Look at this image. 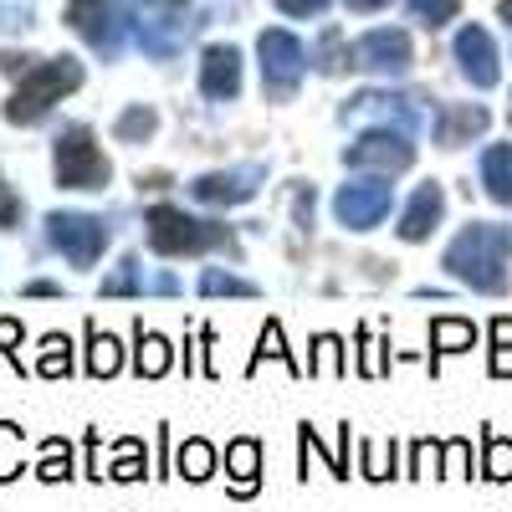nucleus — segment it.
<instances>
[{
    "label": "nucleus",
    "instance_id": "obj_1",
    "mask_svg": "<svg viewBox=\"0 0 512 512\" xmlns=\"http://www.w3.org/2000/svg\"><path fill=\"white\" fill-rule=\"evenodd\" d=\"M507 262H512V226L472 221L451 246H446V272L477 292H502L507 287Z\"/></svg>",
    "mask_w": 512,
    "mask_h": 512
},
{
    "label": "nucleus",
    "instance_id": "obj_2",
    "mask_svg": "<svg viewBox=\"0 0 512 512\" xmlns=\"http://www.w3.org/2000/svg\"><path fill=\"white\" fill-rule=\"evenodd\" d=\"M149 246L159 256H200L210 246H231V231L216 226V221H200V216H185L180 205H154L149 216Z\"/></svg>",
    "mask_w": 512,
    "mask_h": 512
},
{
    "label": "nucleus",
    "instance_id": "obj_3",
    "mask_svg": "<svg viewBox=\"0 0 512 512\" xmlns=\"http://www.w3.org/2000/svg\"><path fill=\"white\" fill-rule=\"evenodd\" d=\"M82 82V67L72 57H57V62H41V67H26L21 72V88L11 93L6 103V118L11 123H41L52 103H62V93H72Z\"/></svg>",
    "mask_w": 512,
    "mask_h": 512
},
{
    "label": "nucleus",
    "instance_id": "obj_4",
    "mask_svg": "<svg viewBox=\"0 0 512 512\" xmlns=\"http://www.w3.org/2000/svg\"><path fill=\"white\" fill-rule=\"evenodd\" d=\"M52 169H57V185L62 190H103L108 175H113L108 154L93 144V128H82V123L62 128V139L52 149Z\"/></svg>",
    "mask_w": 512,
    "mask_h": 512
},
{
    "label": "nucleus",
    "instance_id": "obj_5",
    "mask_svg": "<svg viewBox=\"0 0 512 512\" xmlns=\"http://www.w3.org/2000/svg\"><path fill=\"white\" fill-rule=\"evenodd\" d=\"M108 221L103 216H82V210H52L47 216V241L67 256L72 267H93L103 246H108Z\"/></svg>",
    "mask_w": 512,
    "mask_h": 512
},
{
    "label": "nucleus",
    "instance_id": "obj_6",
    "mask_svg": "<svg viewBox=\"0 0 512 512\" xmlns=\"http://www.w3.org/2000/svg\"><path fill=\"white\" fill-rule=\"evenodd\" d=\"M390 205H395V185L390 175H374V180H354L333 195V216L338 226H349V231H374L384 216H390Z\"/></svg>",
    "mask_w": 512,
    "mask_h": 512
},
{
    "label": "nucleus",
    "instance_id": "obj_7",
    "mask_svg": "<svg viewBox=\"0 0 512 512\" xmlns=\"http://www.w3.org/2000/svg\"><path fill=\"white\" fill-rule=\"evenodd\" d=\"M415 134H405V128H369L364 139H354L344 149V164L349 169H379V175H400V169L415 164Z\"/></svg>",
    "mask_w": 512,
    "mask_h": 512
},
{
    "label": "nucleus",
    "instance_id": "obj_8",
    "mask_svg": "<svg viewBox=\"0 0 512 512\" xmlns=\"http://www.w3.org/2000/svg\"><path fill=\"white\" fill-rule=\"evenodd\" d=\"M256 47H262V82H267V93L272 98H292L297 82H303V72H308L303 41H297L292 31H262Z\"/></svg>",
    "mask_w": 512,
    "mask_h": 512
},
{
    "label": "nucleus",
    "instance_id": "obj_9",
    "mask_svg": "<svg viewBox=\"0 0 512 512\" xmlns=\"http://www.w3.org/2000/svg\"><path fill=\"white\" fill-rule=\"evenodd\" d=\"M262 180H267V169H262V164L210 169V175H200V180L190 185V195H195L200 205H241V200H251L256 190H262Z\"/></svg>",
    "mask_w": 512,
    "mask_h": 512
},
{
    "label": "nucleus",
    "instance_id": "obj_10",
    "mask_svg": "<svg viewBox=\"0 0 512 512\" xmlns=\"http://www.w3.org/2000/svg\"><path fill=\"white\" fill-rule=\"evenodd\" d=\"M349 62L364 67V72H405V67H410V36L379 26V31H369V36L354 41Z\"/></svg>",
    "mask_w": 512,
    "mask_h": 512
},
{
    "label": "nucleus",
    "instance_id": "obj_11",
    "mask_svg": "<svg viewBox=\"0 0 512 512\" xmlns=\"http://www.w3.org/2000/svg\"><path fill=\"white\" fill-rule=\"evenodd\" d=\"M456 62L466 72L472 88H497L502 77V62H497V41L482 31V26H461L456 31Z\"/></svg>",
    "mask_w": 512,
    "mask_h": 512
},
{
    "label": "nucleus",
    "instance_id": "obj_12",
    "mask_svg": "<svg viewBox=\"0 0 512 512\" xmlns=\"http://www.w3.org/2000/svg\"><path fill=\"white\" fill-rule=\"evenodd\" d=\"M200 93L210 103H231L241 93V52L236 47H210L200 62Z\"/></svg>",
    "mask_w": 512,
    "mask_h": 512
},
{
    "label": "nucleus",
    "instance_id": "obj_13",
    "mask_svg": "<svg viewBox=\"0 0 512 512\" xmlns=\"http://www.w3.org/2000/svg\"><path fill=\"white\" fill-rule=\"evenodd\" d=\"M134 292H180V282L169 272H144L139 256H123V262L103 277V297H134Z\"/></svg>",
    "mask_w": 512,
    "mask_h": 512
},
{
    "label": "nucleus",
    "instance_id": "obj_14",
    "mask_svg": "<svg viewBox=\"0 0 512 512\" xmlns=\"http://www.w3.org/2000/svg\"><path fill=\"white\" fill-rule=\"evenodd\" d=\"M482 128H487V108H477V103H441L436 108V144L441 149L472 144Z\"/></svg>",
    "mask_w": 512,
    "mask_h": 512
},
{
    "label": "nucleus",
    "instance_id": "obj_15",
    "mask_svg": "<svg viewBox=\"0 0 512 512\" xmlns=\"http://www.w3.org/2000/svg\"><path fill=\"white\" fill-rule=\"evenodd\" d=\"M446 216V190L441 185H420L405 205V216H400V241H425Z\"/></svg>",
    "mask_w": 512,
    "mask_h": 512
},
{
    "label": "nucleus",
    "instance_id": "obj_16",
    "mask_svg": "<svg viewBox=\"0 0 512 512\" xmlns=\"http://www.w3.org/2000/svg\"><path fill=\"white\" fill-rule=\"evenodd\" d=\"M369 113L384 118V128H405V134H415V123H420V113L405 98H390V93H359L344 108V118H369Z\"/></svg>",
    "mask_w": 512,
    "mask_h": 512
},
{
    "label": "nucleus",
    "instance_id": "obj_17",
    "mask_svg": "<svg viewBox=\"0 0 512 512\" xmlns=\"http://www.w3.org/2000/svg\"><path fill=\"white\" fill-rule=\"evenodd\" d=\"M67 16H72V26L88 36L98 52H113V47H118V41H113V26H108V0H72Z\"/></svg>",
    "mask_w": 512,
    "mask_h": 512
},
{
    "label": "nucleus",
    "instance_id": "obj_18",
    "mask_svg": "<svg viewBox=\"0 0 512 512\" xmlns=\"http://www.w3.org/2000/svg\"><path fill=\"white\" fill-rule=\"evenodd\" d=\"M226 466H231V492L236 497H251L256 492V466H262V446H256L251 436L231 441L226 446Z\"/></svg>",
    "mask_w": 512,
    "mask_h": 512
},
{
    "label": "nucleus",
    "instance_id": "obj_19",
    "mask_svg": "<svg viewBox=\"0 0 512 512\" xmlns=\"http://www.w3.org/2000/svg\"><path fill=\"white\" fill-rule=\"evenodd\" d=\"M482 185L497 205H512V144L482 149Z\"/></svg>",
    "mask_w": 512,
    "mask_h": 512
},
{
    "label": "nucleus",
    "instance_id": "obj_20",
    "mask_svg": "<svg viewBox=\"0 0 512 512\" xmlns=\"http://www.w3.org/2000/svg\"><path fill=\"white\" fill-rule=\"evenodd\" d=\"M118 364H123L118 338L113 333H98V323H88V374L93 379H108V374H118Z\"/></svg>",
    "mask_w": 512,
    "mask_h": 512
},
{
    "label": "nucleus",
    "instance_id": "obj_21",
    "mask_svg": "<svg viewBox=\"0 0 512 512\" xmlns=\"http://www.w3.org/2000/svg\"><path fill=\"white\" fill-rule=\"evenodd\" d=\"M169 364H175V354H169V338H159V333H144V323H139V349H134V369L139 374H149V379H159Z\"/></svg>",
    "mask_w": 512,
    "mask_h": 512
},
{
    "label": "nucleus",
    "instance_id": "obj_22",
    "mask_svg": "<svg viewBox=\"0 0 512 512\" xmlns=\"http://www.w3.org/2000/svg\"><path fill=\"white\" fill-rule=\"evenodd\" d=\"M431 344H436V354H461V349L477 344V328L472 323H456V318H436L431 323Z\"/></svg>",
    "mask_w": 512,
    "mask_h": 512
},
{
    "label": "nucleus",
    "instance_id": "obj_23",
    "mask_svg": "<svg viewBox=\"0 0 512 512\" xmlns=\"http://www.w3.org/2000/svg\"><path fill=\"white\" fill-rule=\"evenodd\" d=\"M175 466H180V477L205 482L210 472H216V451H210V441H185L180 456H175Z\"/></svg>",
    "mask_w": 512,
    "mask_h": 512
},
{
    "label": "nucleus",
    "instance_id": "obj_24",
    "mask_svg": "<svg viewBox=\"0 0 512 512\" xmlns=\"http://www.w3.org/2000/svg\"><path fill=\"white\" fill-rule=\"evenodd\" d=\"M154 123H159V118H154V108L134 103V108H128V113L113 123V139H118V144H144V139L154 134Z\"/></svg>",
    "mask_w": 512,
    "mask_h": 512
},
{
    "label": "nucleus",
    "instance_id": "obj_25",
    "mask_svg": "<svg viewBox=\"0 0 512 512\" xmlns=\"http://www.w3.org/2000/svg\"><path fill=\"white\" fill-rule=\"evenodd\" d=\"M36 369L47 374V379L72 374V344H67L62 333H47V338H41V359H36Z\"/></svg>",
    "mask_w": 512,
    "mask_h": 512
},
{
    "label": "nucleus",
    "instance_id": "obj_26",
    "mask_svg": "<svg viewBox=\"0 0 512 512\" xmlns=\"http://www.w3.org/2000/svg\"><path fill=\"white\" fill-rule=\"evenodd\" d=\"M200 292L205 297H256V287L236 272H221V267H205L200 272Z\"/></svg>",
    "mask_w": 512,
    "mask_h": 512
},
{
    "label": "nucleus",
    "instance_id": "obj_27",
    "mask_svg": "<svg viewBox=\"0 0 512 512\" xmlns=\"http://www.w3.org/2000/svg\"><path fill=\"white\" fill-rule=\"evenodd\" d=\"M482 446H487V461H482V477H492V482H507L512 477V441L507 436H482Z\"/></svg>",
    "mask_w": 512,
    "mask_h": 512
},
{
    "label": "nucleus",
    "instance_id": "obj_28",
    "mask_svg": "<svg viewBox=\"0 0 512 512\" xmlns=\"http://www.w3.org/2000/svg\"><path fill=\"white\" fill-rule=\"evenodd\" d=\"M36 477H41V482H67V477H72V451H67V441H47V456H41Z\"/></svg>",
    "mask_w": 512,
    "mask_h": 512
},
{
    "label": "nucleus",
    "instance_id": "obj_29",
    "mask_svg": "<svg viewBox=\"0 0 512 512\" xmlns=\"http://www.w3.org/2000/svg\"><path fill=\"white\" fill-rule=\"evenodd\" d=\"M318 354H313V364H308V374H344L349 364H344V344H338L333 333H323L318 344H313Z\"/></svg>",
    "mask_w": 512,
    "mask_h": 512
},
{
    "label": "nucleus",
    "instance_id": "obj_30",
    "mask_svg": "<svg viewBox=\"0 0 512 512\" xmlns=\"http://www.w3.org/2000/svg\"><path fill=\"white\" fill-rule=\"evenodd\" d=\"M21 477V431L0 420V482Z\"/></svg>",
    "mask_w": 512,
    "mask_h": 512
},
{
    "label": "nucleus",
    "instance_id": "obj_31",
    "mask_svg": "<svg viewBox=\"0 0 512 512\" xmlns=\"http://www.w3.org/2000/svg\"><path fill=\"white\" fill-rule=\"evenodd\" d=\"M492 374L497 379L512 374V318H497L492 323Z\"/></svg>",
    "mask_w": 512,
    "mask_h": 512
},
{
    "label": "nucleus",
    "instance_id": "obj_32",
    "mask_svg": "<svg viewBox=\"0 0 512 512\" xmlns=\"http://www.w3.org/2000/svg\"><path fill=\"white\" fill-rule=\"evenodd\" d=\"M262 359H282L292 374H303V364H297V359L287 354V344H282V328H277V323H267V328H262V349H256V359H251V374H256V364H262Z\"/></svg>",
    "mask_w": 512,
    "mask_h": 512
},
{
    "label": "nucleus",
    "instance_id": "obj_33",
    "mask_svg": "<svg viewBox=\"0 0 512 512\" xmlns=\"http://www.w3.org/2000/svg\"><path fill=\"white\" fill-rule=\"evenodd\" d=\"M415 16H420L425 26H446V21L456 16V0H415Z\"/></svg>",
    "mask_w": 512,
    "mask_h": 512
},
{
    "label": "nucleus",
    "instance_id": "obj_34",
    "mask_svg": "<svg viewBox=\"0 0 512 512\" xmlns=\"http://www.w3.org/2000/svg\"><path fill=\"white\" fill-rule=\"evenodd\" d=\"M441 456H446L441 477H472V472H466V456H472V446H466V441H451V446H441Z\"/></svg>",
    "mask_w": 512,
    "mask_h": 512
},
{
    "label": "nucleus",
    "instance_id": "obj_35",
    "mask_svg": "<svg viewBox=\"0 0 512 512\" xmlns=\"http://www.w3.org/2000/svg\"><path fill=\"white\" fill-rule=\"evenodd\" d=\"M118 451H123V461L113 466V477H118V482H134V477H144V466H139V441H123Z\"/></svg>",
    "mask_w": 512,
    "mask_h": 512
},
{
    "label": "nucleus",
    "instance_id": "obj_36",
    "mask_svg": "<svg viewBox=\"0 0 512 512\" xmlns=\"http://www.w3.org/2000/svg\"><path fill=\"white\" fill-rule=\"evenodd\" d=\"M0 226H6V231L21 226V195H16L6 180H0Z\"/></svg>",
    "mask_w": 512,
    "mask_h": 512
},
{
    "label": "nucleus",
    "instance_id": "obj_37",
    "mask_svg": "<svg viewBox=\"0 0 512 512\" xmlns=\"http://www.w3.org/2000/svg\"><path fill=\"white\" fill-rule=\"evenodd\" d=\"M395 466V461H390ZM390 466H384V451L374 446V441H364V477H374V482H384V477H395Z\"/></svg>",
    "mask_w": 512,
    "mask_h": 512
},
{
    "label": "nucleus",
    "instance_id": "obj_38",
    "mask_svg": "<svg viewBox=\"0 0 512 512\" xmlns=\"http://www.w3.org/2000/svg\"><path fill=\"white\" fill-rule=\"evenodd\" d=\"M277 6H282L287 16H323L328 0H277Z\"/></svg>",
    "mask_w": 512,
    "mask_h": 512
},
{
    "label": "nucleus",
    "instance_id": "obj_39",
    "mask_svg": "<svg viewBox=\"0 0 512 512\" xmlns=\"http://www.w3.org/2000/svg\"><path fill=\"white\" fill-rule=\"evenodd\" d=\"M16 344H21V323L0 318V354H16Z\"/></svg>",
    "mask_w": 512,
    "mask_h": 512
},
{
    "label": "nucleus",
    "instance_id": "obj_40",
    "mask_svg": "<svg viewBox=\"0 0 512 512\" xmlns=\"http://www.w3.org/2000/svg\"><path fill=\"white\" fill-rule=\"evenodd\" d=\"M26 292H31V297H62L57 282H26Z\"/></svg>",
    "mask_w": 512,
    "mask_h": 512
},
{
    "label": "nucleus",
    "instance_id": "obj_41",
    "mask_svg": "<svg viewBox=\"0 0 512 512\" xmlns=\"http://www.w3.org/2000/svg\"><path fill=\"white\" fill-rule=\"evenodd\" d=\"M354 11H379V6H390V0H349Z\"/></svg>",
    "mask_w": 512,
    "mask_h": 512
},
{
    "label": "nucleus",
    "instance_id": "obj_42",
    "mask_svg": "<svg viewBox=\"0 0 512 512\" xmlns=\"http://www.w3.org/2000/svg\"><path fill=\"white\" fill-rule=\"evenodd\" d=\"M502 21L512 26V0H502Z\"/></svg>",
    "mask_w": 512,
    "mask_h": 512
}]
</instances>
